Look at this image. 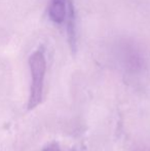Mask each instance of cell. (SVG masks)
I'll list each match as a JSON object with an SVG mask.
<instances>
[{
  "mask_svg": "<svg viewBox=\"0 0 150 151\" xmlns=\"http://www.w3.org/2000/svg\"><path fill=\"white\" fill-rule=\"evenodd\" d=\"M29 66L31 72V88L28 110H32L41 103L43 95L44 76L46 71V60L43 48H38L31 55L29 59Z\"/></svg>",
  "mask_w": 150,
  "mask_h": 151,
  "instance_id": "cell-1",
  "label": "cell"
},
{
  "mask_svg": "<svg viewBox=\"0 0 150 151\" xmlns=\"http://www.w3.org/2000/svg\"><path fill=\"white\" fill-rule=\"evenodd\" d=\"M118 56L123 68L132 74L139 73L145 66V59L141 50L133 42L123 41L118 45Z\"/></svg>",
  "mask_w": 150,
  "mask_h": 151,
  "instance_id": "cell-2",
  "label": "cell"
},
{
  "mask_svg": "<svg viewBox=\"0 0 150 151\" xmlns=\"http://www.w3.org/2000/svg\"><path fill=\"white\" fill-rule=\"evenodd\" d=\"M48 14L55 24H62L67 14V0H50Z\"/></svg>",
  "mask_w": 150,
  "mask_h": 151,
  "instance_id": "cell-3",
  "label": "cell"
},
{
  "mask_svg": "<svg viewBox=\"0 0 150 151\" xmlns=\"http://www.w3.org/2000/svg\"><path fill=\"white\" fill-rule=\"evenodd\" d=\"M42 151H60L56 146H50V147H46L45 149H43Z\"/></svg>",
  "mask_w": 150,
  "mask_h": 151,
  "instance_id": "cell-4",
  "label": "cell"
},
{
  "mask_svg": "<svg viewBox=\"0 0 150 151\" xmlns=\"http://www.w3.org/2000/svg\"><path fill=\"white\" fill-rule=\"evenodd\" d=\"M140 151H143V150H140Z\"/></svg>",
  "mask_w": 150,
  "mask_h": 151,
  "instance_id": "cell-5",
  "label": "cell"
}]
</instances>
